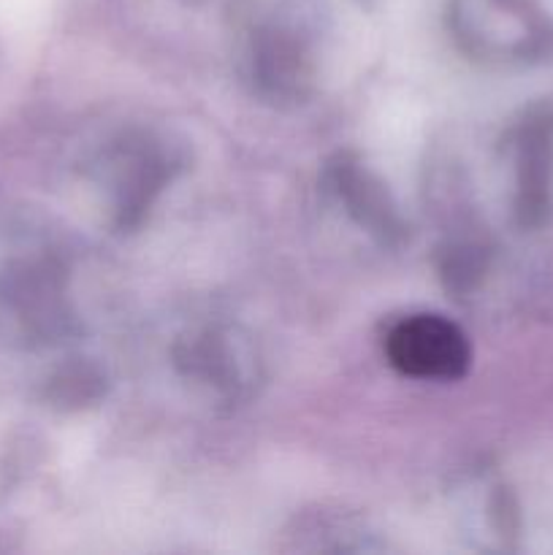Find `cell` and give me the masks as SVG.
Listing matches in <instances>:
<instances>
[{
	"mask_svg": "<svg viewBox=\"0 0 553 555\" xmlns=\"http://www.w3.org/2000/svg\"><path fill=\"white\" fill-rule=\"evenodd\" d=\"M184 163V144L166 130L130 128L108 141L95 160V182L114 225L123 231L139 228Z\"/></svg>",
	"mask_w": 553,
	"mask_h": 555,
	"instance_id": "cell-1",
	"label": "cell"
},
{
	"mask_svg": "<svg viewBox=\"0 0 553 555\" xmlns=\"http://www.w3.org/2000/svg\"><path fill=\"white\" fill-rule=\"evenodd\" d=\"M448 27L475 63H535L553 52V0H450Z\"/></svg>",
	"mask_w": 553,
	"mask_h": 555,
	"instance_id": "cell-2",
	"label": "cell"
},
{
	"mask_svg": "<svg viewBox=\"0 0 553 555\" xmlns=\"http://www.w3.org/2000/svg\"><path fill=\"white\" fill-rule=\"evenodd\" d=\"M242 74L263 101H304L318 76L312 25L296 11H274L255 22L244 38Z\"/></svg>",
	"mask_w": 553,
	"mask_h": 555,
	"instance_id": "cell-3",
	"label": "cell"
},
{
	"mask_svg": "<svg viewBox=\"0 0 553 555\" xmlns=\"http://www.w3.org/2000/svg\"><path fill=\"white\" fill-rule=\"evenodd\" d=\"M173 366L217 404H239L258 383L253 339L231 323H201L173 341Z\"/></svg>",
	"mask_w": 553,
	"mask_h": 555,
	"instance_id": "cell-4",
	"label": "cell"
},
{
	"mask_svg": "<svg viewBox=\"0 0 553 555\" xmlns=\"http://www.w3.org/2000/svg\"><path fill=\"white\" fill-rule=\"evenodd\" d=\"M385 356L396 372L421 383H455L472 366V345L464 328L437 312L396 320L385 334Z\"/></svg>",
	"mask_w": 553,
	"mask_h": 555,
	"instance_id": "cell-5",
	"label": "cell"
},
{
	"mask_svg": "<svg viewBox=\"0 0 553 555\" xmlns=\"http://www.w3.org/2000/svg\"><path fill=\"white\" fill-rule=\"evenodd\" d=\"M513 211L524 228L553 217V101L540 103L510 133Z\"/></svg>",
	"mask_w": 553,
	"mask_h": 555,
	"instance_id": "cell-6",
	"label": "cell"
},
{
	"mask_svg": "<svg viewBox=\"0 0 553 555\" xmlns=\"http://www.w3.org/2000/svg\"><path fill=\"white\" fill-rule=\"evenodd\" d=\"M323 184L336 206H342V211L380 244H399L404 238V217H401L388 184L361 157L339 152L325 166Z\"/></svg>",
	"mask_w": 553,
	"mask_h": 555,
	"instance_id": "cell-7",
	"label": "cell"
}]
</instances>
